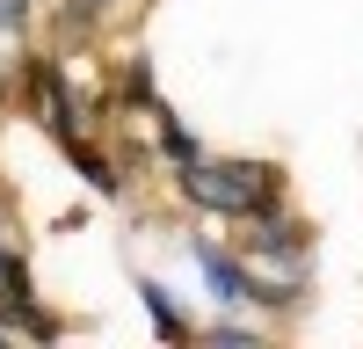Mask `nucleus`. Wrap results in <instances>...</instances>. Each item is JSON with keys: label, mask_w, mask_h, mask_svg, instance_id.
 I'll use <instances>...</instances> for the list:
<instances>
[{"label": "nucleus", "mask_w": 363, "mask_h": 349, "mask_svg": "<svg viewBox=\"0 0 363 349\" xmlns=\"http://www.w3.org/2000/svg\"><path fill=\"white\" fill-rule=\"evenodd\" d=\"M174 189L189 211L203 218H269V211H291V182L277 160H247V153H203L196 167H174Z\"/></svg>", "instance_id": "f257e3e1"}, {"label": "nucleus", "mask_w": 363, "mask_h": 349, "mask_svg": "<svg viewBox=\"0 0 363 349\" xmlns=\"http://www.w3.org/2000/svg\"><path fill=\"white\" fill-rule=\"evenodd\" d=\"M15 80H22L29 109H37V124L58 138V153H66L73 138H87V102L73 95V80H66V66H58L51 51H22L15 58Z\"/></svg>", "instance_id": "f03ea898"}, {"label": "nucleus", "mask_w": 363, "mask_h": 349, "mask_svg": "<svg viewBox=\"0 0 363 349\" xmlns=\"http://www.w3.org/2000/svg\"><path fill=\"white\" fill-rule=\"evenodd\" d=\"M138 306H145V320H153V335H160V342H196V335H203L160 277H138Z\"/></svg>", "instance_id": "7ed1b4c3"}, {"label": "nucleus", "mask_w": 363, "mask_h": 349, "mask_svg": "<svg viewBox=\"0 0 363 349\" xmlns=\"http://www.w3.org/2000/svg\"><path fill=\"white\" fill-rule=\"evenodd\" d=\"M66 160H73V174H80V182L87 189H95V196H124V160H116V153H102V145H87V138H73L66 145Z\"/></svg>", "instance_id": "20e7f679"}, {"label": "nucleus", "mask_w": 363, "mask_h": 349, "mask_svg": "<svg viewBox=\"0 0 363 349\" xmlns=\"http://www.w3.org/2000/svg\"><path fill=\"white\" fill-rule=\"evenodd\" d=\"M102 22H109V0H58V37L66 44H87Z\"/></svg>", "instance_id": "39448f33"}, {"label": "nucleus", "mask_w": 363, "mask_h": 349, "mask_svg": "<svg viewBox=\"0 0 363 349\" xmlns=\"http://www.w3.org/2000/svg\"><path fill=\"white\" fill-rule=\"evenodd\" d=\"M29 15H37V0H0V37H22Z\"/></svg>", "instance_id": "423d86ee"}]
</instances>
